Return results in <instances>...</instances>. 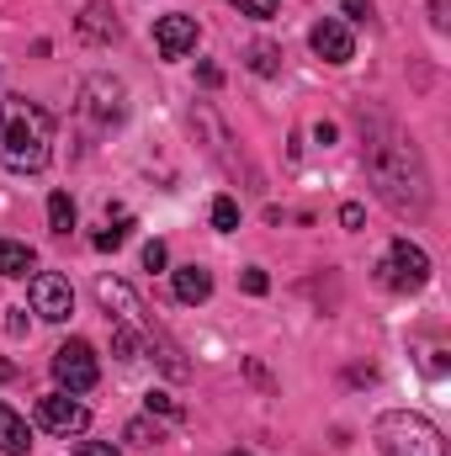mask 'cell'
<instances>
[{
  "label": "cell",
  "mask_w": 451,
  "mask_h": 456,
  "mask_svg": "<svg viewBox=\"0 0 451 456\" xmlns=\"http://www.w3.org/2000/svg\"><path fill=\"white\" fill-rule=\"evenodd\" d=\"M366 170H372V181H377V191L393 213H425L430 181H425L420 154L404 138H372L366 143Z\"/></svg>",
  "instance_id": "1"
},
{
  "label": "cell",
  "mask_w": 451,
  "mask_h": 456,
  "mask_svg": "<svg viewBox=\"0 0 451 456\" xmlns=\"http://www.w3.org/2000/svg\"><path fill=\"white\" fill-rule=\"evenodd\" d=\"M53 154V117L37 102L5 96L0 102V165L16 175H37Z\"/></svg>",
  "instance_id": "2"
},
{
  "label": "cell",
  "mask_w": 451,
  "mask_h": 456,
  "mask_svg": "<svg viewBox=\"0 0 451 456\" xmlns=\"http://www.w3.org/2000/svg\"><path fill=\"white\" fill-rule=\"evenodd\" d=\"M377 446L388 456H447L441 430L420 414H382L377 419Z\"/></svg>",
  "instance_id": "3"
},
{
  "label": "cell",
  "mask_w": 451,
  "mask_h": 456,
  "mask_svg": "<svg viewBox=\"0 0 451 456\" xmlns=\"http://www.w3.org/2000/svg\"><path fill=\"white\" fill-rule=\"evenodd\" d=\"M96 297H102V308L117 319V330H127V335H138V340H154V335H160V324L149 319V308L138 303V292H133L127 281L102 276V281H96Z\"/></svg>",
  "instance_id": "4"
},
{
  "label": "cell",
  "mask_w": 451,
  "mask_h": 456,
  "mask_svg": "<svg viewBox=\"0 0 451 456\" xmlns=\"http://www.w3.org/2000/svg\"><path fill=\"white\" fill-rule=\"evenodd\" d=\"M377 271H382V287H393V292H420V287L430 281V260H425V249L409 244V239H393Z\"/></svg>",
  "instance_id": "5"
},
{
  "label": "cell",
  "mask_w": 451,
  "mask_h": 456,
  "mask_svg": "<svg viewBox=\"0 0 451 456\" xmlns=\"http://www.w3.org/2000/svg\"><path fill=\"white\" fill-rule=\"evenodd\" d=\"M53 377H59V387L64 393H91L96 387V377H102V366H96V350L86 340H70L53 350Z\"/></svg>",
  "instance_id": "6"
},
{
  "label": "cell",
  "mask_w": 451,
  "mask_h": 456,
  "mask_svg": "<svg viewBox=\"0 0 451 456\" xmlns=\"http://www.w3.org/2000/svg\"><path fill=\"white\" fill-rule=\"evenodd\" d=\"M27 297H32V314L48 319V324H64L75 314V287L64 276H53V271H37L32 287H27Z\"/></svg>",
  "instance_id": "7"
},
{
  "label": "cell",
  "mask_w": 451,
  "mask_h": 456,
  "mask_svg": "<svg viewBox=\"0 0 451 456\" xmlns=\"http://www.w3.org/2000/svg\"><path fill=\"white\" fill-rule=\"evenodd\" d=\"M37 425L53 430V436H86L91 409L75 393H48V398H37Z\"/></svg>",
  "instance_id": "8"
},
{
  "label": "cell",
  "mask_w": 451,
  "mask_h": 456,
  "mask_svg": "<svg viewBox=\"0 0 451 456\" xmlns=\"http://www.w3.org/2000/svg\"><path fill=\"white\" fill-rule=\"evenodd\" d=\"M154 48H160L165 59H186V53L197 48V16H186V11L160 16V21H154Z\"/></svg>",
  "instance_id": "9"
},
{
  "label": "cell",
  "mask_w": 451,
  "mask_h": 456,
  "mask_svg": "<svg viewBox=\"0 0 451 456\" xmlns=\"http://www.w3.org/2000/svg\"><path fill=\"white\" fill-rule=\"evenodd\" d=\"M308 43H314V53H319L324 64H350V59H356V37H350V27H345V21H335V16L314 21Z\"/></svg>",
  "instance_id": "10"
},
{
  "label": "cell",
  "mask_w": 451,
  "mask_h": 456,
  "mask_svg": "<svg viewBox=\"0 0 451 456\" xmlns=\"http://www.w3.org/2000/svg\"><path fill=\"white\" fill-rule=\"evenodd\" d=\"M122 96H127V91H122L117 80H107V75H96V80L86 86V107H91L96 122H122V112H127Z\"/></svg>",
  "instance_id": "11"
},
{
  "label": "cell",
  "mask_w": 451,
  "mask_h": 456,
  "mask_svg": "<svg viewBox=\"0 0 451 456\" xmlns=\"http://www.w3.org/2000/svg\"><path fill=\"white\" fill-rule=\"evenodd\" d=\"M75 27H80V37H86V43H112V37H117V11L107 5V0H91V5L80 11V21H75Z\"/></svg>",
  "instance_id": "12"
},
{
  "label": "cell",
  "mask_w": 451,
  "mask_h": 456,
  "mask_svg": "<svg viewBox=\"0 0 451 456\" xmlns=\"http://www.w3.org/2000/svg\"><path fill=\"white\" fill-rule=\"evenodd\" d=\"M0 452L5 456H27L32 452V430H27V419H21L16 409H5V403H0Z\"/></svg>",
  "instance_id": "13"
},
{
  "label": "cell",
  "mask_w": 451,
  "mask_h": 456,
  "mask_svg": "<svg viewBox=\"0 0 451 456\" xmlns=\"http://www.w3.org/2000/svg\"><path fill=\"white\" fill-rule=\"evenodd\" d=\"M176 297H181V303H208V297H213V276H208L202 265H181V271H176Z\"/></svg>",
  "instance_id": "14"
},
{
  "label": "cell",
  "mask_w": 451,
  "mask_h": 456,
  "mask_svg": "<svg viewBox=\"0 0 451 456\" xmlns=\"http://www.w3.org/2000/svg\"><path fill=\"white\" fill-rule=\"evenodd\" d=\"M37 265V255L27 249V244H16V239H0V276H27Z\"/></svg>",
  "instance_id": "15"
},
{
  "label": "cell",
  "mask_w": 451,
  "mask_h": 456,
  "mask_svg": "<svg viewBox=\"0 0 451 456\" xmlns=\"http://www.w3.org/2000/svg\"><path fill=\"white\" fill-rule=\"evenodd\" d=\"M48 228H53V233H70V228H75V202H70V191H53V197H48Z\"/></svg>",
  "instance_id": "16"
},
{
  "label": "cell",
  "mask_w": 451,
  "mask_h": 456,
  "mask_svg": "<svg viewBox=\"0 0 451 456\" xmlns=\"http://www.w3.org/2000/svg\"><path fill=\"white\" fill-rule=\"evenodd\" d=\"M122 441H133L138 452H154V446L165 441V430H160V425H149V419H127V430H122Z\"/></svg>",
  "instance_id": "17"
},
{
  "label": "cell",
  "mask_w": 451,
  "mask_h": 456,
  "mask_svg": "<svg viewBox=\"0 0 451 456\" xmlns=\"http://www.w3.org/2000/svg\"><path fill=\"white\" fill-rule=\"evenodd\" d=\"M250 69H255V75H276V69H282V53H276L271 43H250Z\"/></svg>",
  "instance_id": "18"
},
{
  "label": "cell",
  "mask_w": 451,
  "mask_h": 456,
  "mask_svg": "<svg viewBox=\"0 0 451 456\" xmlns=\"http://www.w3.org/2000/svg\"><path fill=\"white\" fill-rule=\"evenodd\" d=\"M213 228H224V233L239 228V202H234V197H218V202H213Z\"/></svg>",
  "instance_id": "19"
},
{
  "label": "cell",
  "mask_w": 451,
  "mask_h": 456,
  "mask_svg": "<svg viewBox=\"0 0 451 456\" xmlns=\"http://www.w3.org/2000/svg\"><path fill=\"white\" fill-rule=\"evenodd\" d=\"M165 260H170V249H165L160 239H149V244H144V271H165Z\"/></svg>",
  "instance_id": "20"
},
{
  "label": "cell",
  "mask_w": 451,
  "mask_h": 456,
  "mask_svg": "<svg viewBox=\"0 0 451 456\" xmlns=\"http://www.w3.org/2000/svg\"><path fill=\"white\" fill-rule=\"evenodd\" d=\"M149 414H170V419H181V403H176L170 393H149Z\"/></svg>",
  "instance_id": "21"
},
{
  "label": "cell",
  "mask_w": 451,
  "mask_h": 456,
  "mask_svg": "<svg viewBox=\"0 0 451 456\" xmlns=\"http://www.w3.org/2000/svg\"><path fill=\"white\" fill-rule=\"evenodd\" d=\"M122 239H127V228H122V224H107V228H102V233H96V239H91V244H96V249H117V244H122Z\"/></svg>",
  "instance_id": "22"
},
{
  "label": "cell",
  "mask_w": 451,
  "mask_h": 456,
  "mask_svg": "<svg viewBox=\"0 0 451 456\" xmlns=\"http://www.w3.org/2000/svg\"><path fill=\"white\" fill-rule=\"evenodd\" d=\"M234 5H239L244 16H260V21H266V16H276V0H234Z\"/></svg>",
  "instance_id": "23"
},
{
  "label": "cell",
  "mask_w": 451,
  "mask_h": 456,
  "mask_svg": "<svg viewBox=\"0 0 451 456\" xmlns=\"http://www.w3.org/2000/svg\"><path fill=\"white\" fill-rule=\"evenodd\" d=\"M75 456H122L117 446H107V441H80V452Z\"/></svg>",
  "instance_id": "24"
},
{
  "label": "cell",
  "mask_w": 451,
  "mask_h": 456,
  "mask_svg": "<svg viewBox=\"0 0 451 456\" xmlns=\"http://www.w3.org/2000/svg\"><path fill=\"white\" fill-rule=\"evenodd\" d=\"M266 287H271V281H266V271H255V265H250V271H244V292H255V297H260Z\"/></svg>",
  "instance_id": "25"
},
{
  "label": "cell",
  "mask_w": 451,
  "mask_h": 456,
  "mask_svg": "<svg viewBox=\"0 0 451 456\" xmlns=\"http://www.w3.org/2000/svg\"><path fill=\"white\" fill-rule=\"evenodd\" d=\"M340 224H345V228H361V224H366V213H361L356 202H345V208H340Z\"/></svg>",
  "instance_id": "26"
},
{
  "label": "cell",
  "mask_w": 451,
  "mask_h": 456,
  "mask_svg": "<svg viewBox=\"0 0 451 456\" xmlns=\"http://www.w3.org/2000/svg\"><path fill=\"white\" fill-rule=\"evenodd\" d=\"M345 16H356V21H366V16H372V0H345Z\"/></svg>",
  "instance_id": "27"
},
{
  "label": "cell",
  "mask_w": 451,
  "mask_h": 456,
  "mask_svg": "<svg viewBox=\"0 0 451 456\" xmlns=\"http://www.w3.org/2000/svg\"><path fill=\"white\" fill-rule=\"evenodd\" d=\"M11 377H16V366H11V361H0V382H11Z\"/></svg>",
  "instance_id": "28"
},
{
  "label": "cell",
  "mask_w": 451,
  "mask_h": 456,
  "mask_svg": "<svg viewBox=\"0 0 451 456\" xmlns=\"http://www.w3.org/2000/svg\"><path fill=\"white\" fill-rule=\"evenodd\" d=\"M228 456H250V452H228Z\"/></svg>",
  "instance_id": "29"
}]
</instances>
